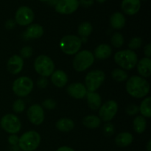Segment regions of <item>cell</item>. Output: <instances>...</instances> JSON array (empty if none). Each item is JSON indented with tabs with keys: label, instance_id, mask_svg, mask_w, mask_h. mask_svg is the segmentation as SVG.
Here are the masks:
<instances>
[{
	"label": "cell",
	"instance_id": "60d3db41",
	"mask_svg": "<svg viewBox=\"0 0 151 151\" xmlns=\"http://www.w3.org/2000/svg\"><path fill=\"white\" fill-rule=\"evenodd\" d=\"M144 53L145 55L146 58H150L151 55V44H148L145 47L144 49Z\"/></svg>",
	"mask_w": 151,
	"mask_h": 151
},
{
	"label": "cell",
	"instance_id": "d6986e66",
	"mask_svg": "<svg viewBox=\"0 0 151 151\" xmlns=\"http://www.w3.org/2000/svg\"><path fill=\"white\" fill-rule=\"evenodd\" d=\"M86 100L88 106L91 110H97L102 105V98L98 93L95 91H87Z\"/></svg>",
	"mask_w": 151,
	"mask_h": 151
},
{
	"label": "cell",
	"instance_id": "74e56055",
	"mask_svg": "<svg viewBox=\"0 0 151 151\" xmlns=\"http://www.w3.org/2000/svg\"><path fill=\"white\" fill-rule=\"evenodd\" d=\"M47 84H48V81L45 78L42 77L41 78H40L38 81V86L41 88H44L47 87Z\"/></svg>",
	"mask_w": 151,
	"mask_h": 151
},
{
	"label": "cell",
	"instance_id": "ac0fdd59",
	"mask_svg": "<svg viewBox=\"0 0 151 151\" xmlns=\"http://www.w3.org/2000/svg\"><path fill=\"white\" fill-rule=\"evenodd\" d=\"M51 81L58 88H63L67 84L68 76L63 70L58 69L51 75Z\"/></svg>",
	"mask_w": 151,
	"mask_h": 151
},
{
	"label": "cell",
	"instance_id": "d590c367",
	"mask_svg": "<svg viewBox=\"0 0 151 151\" xmlns=\"http://www.w3.org/2000/svg\"><path fill=\"white\" fill-rule=\"evenodd\" d=\"M103 131H104V134L106 135L111 136L114 133V127L112 124L106 123L103 127Z\"/></svg>",
	"mask_w": 151,
	"mask_h": 151
},
{
	"label": "cell",
	"instance_id": "f1b7e54d",
	"mask_svg": "<svg viewBox=\"0 0 151 151\" xmlns=\"http://www.w3.org/2000/svg\"><path fill=\"white\" fill-rule=\"evenodd\" d=\"M111 76L114 81L117 82H123L128 80V75L122 69H114L111 72Z\"/></svg>",
	"mask_w": 151,
	"mask_h": 151
},
{
	"label": "cell",
	"instance_id": "8fae6325",
	"mask_svg": "<svg viewBox=\"0 0 151 151\" xmlns=\"http://www.w3.org/2000/svg\"><path fill=\"white\" fill-rule=\"evenodd\" d=\"M34 20V13L31 8L27 6H22L16 11L15 22L21 26H27Z\"/></svg>",
	"mask_w": 151,
	"mask_h": 151
},
{
	"label": "cell",
	"instance_id": "bcb514c9",
	"mask_svg": "<svg viewBox=\"0 0 151 151\" xmlns=\"http://www.w3.org/2000/svg\"><path fill=\"white\" fill-rule=\"evenodd\" d=\"M40 1H47L48 0H40Z\"/></svg>",
	"mask_w": 151,
	"mask_h": 151
},
{
	"label": "cell",
	"instance_id": "d6a6232c",
	"mask_svg": "<svg viewBox=\"0 0 151 151\" xmlns=\"http://www.w3.org/2000/svg\"><path fill=\"white\" fill-rule=\"evenodd\" d=\"M32 52H33V50L32 47L29 46H25L23 48H22L20 51L21 57L22 58H29L32 55Z\"/></svg>",
	"mask_w": 151,
	"mask_h": 151
},
{
	"label": "cell",
	"instance_id": "f35d334b",
	"mask_svg": "<svg viewBox=\"0 0 151 151\" xmlns=\"http://www.w3.org/2000/svg\"><path fill=\"white\" fill-rule=\"evenodd\" d=\"M79 4L84 7H89L94 4V0H80Z\"/></svg>",
	"mask_w": 151,
	"mask_h": 151
},
{
	"label": "cell",
	"instance_id": "44dd1931",
	"mask_svg": "<svg viewBox=\"0 0 151 151\" xmlns=\"http://www.w3.org/2000/svg\"><path fill=\"white\" fill-rule=\"evenodd\" d=\"M44 35V28L38 24H30L24 32V35L27 38H39Z\"/></svg>",
	"mask_w": 151,
	"mask_h": 151
},
{
	"label": "cell",
	"instance_id": "4fadbf2b",
	"mask_svg": "<svg viewBox=\"0 0 151 151\" xmlns=\"http://www.w3.org/2000/svg\"><path fill=\"white\" fill-rule=\"evenodd\" d=\"M79 5V0H59L55 7L58 13L68 15L76 11Z\"/></svg>",
	"mask_w": 151,
	"mask_h": 151
},
{
	"label": "cell",
	"instance_id": "b9f144b4",
	"mask_svg": "<svg viewBox=\"0 0 151 151\" xmlns=\"http://www.w3.org/2000/svg\"><path fill=\"white\" fill-rule=\"evenodd\" d=\"M56 151H75V150L70 147H68V146H63V147H60L59 148H58Z\"/></svg>",
	"mask_w": 151,
	"mask_h": 151
},
{
	"label": "cell",
	"instance_id": "ffe728a7",
	"mask_svg": "<svg viewBox=\"0 0 151 151\" xmlns=\"http://www.w3.org/2000/svg\"><path fill=\"white\" fill-rule=\"evenodd\" d=\"M112 53V49L107 44H102L97 46L94 50V58L99 60H106L109 58Z\"/></svg>",
	"mask_w": 151,
	"mask_h": 151
},
{
	"label": "cell",
	"instance_id": "2e32d148",
	"mask_svg": "<svg viewBox=\"0 0 151 151\" xmlns=\"http://www.w3.org/2000/svg\"><path fill=\"white\" fill-rule=\"evenodd\" d=\"M141 7L140 0H123L121 4L122 11L127 15L133 16L138 13Z\"/></svg>",
	"mask_w": 151,
	"mask_h": 151
},
{
	"label": "cell",
	"instance_id": "8d00e7d4",
	"mask_svg": "<svg viewBox=\"0 0 151 151\" xmlns=\"http://www.w3.org/2000/svg\"><path fill=\"white\" fill-rule=\"evenodd\" d=\"M19 137L17 135H16V134H11L8 137V142L11 145H16L19 143Z\"/></svg>",
	"mask_w": 151,
	"mask_h": 151
},
{
	"label": "cell",
	"instance_id": "d4e9b609",
	"mask_svg": "<svg viewBox=\"0 0 151 151\" xmlns=\"http://www.w3.org/2000/svg\"><path fill=\"white\" fill-rule=\"evenodd\" d=\"M101 124V119L95 115H88L83 119V125L89 129H95Z\"/></svg>",
	"mask_w": 151,
	"mask_h": 151
},
{
	"label": "cell",
	"instance_id": "f6af8a7d",
	"mask_svg": "<svg viewBox=\"0 0 151 151\" xmlns=\"http://www.w3.org/2000/svg\"><path fill=\"white\" fill-rule=\"evenodd\" d=\"M97 1H98L99 3H103L106 1V0H96Z\"/></svg>",
	"mask_w": 151,
	"mask_h": 151
},
{
	"label": "cell",
	"instance_id": "7c38bea8",
	"mask_svg": "<svg viewBox=\"0 0 151 151\" xmlns=\"http://www.w3.org/2000/svg\"><path fill=\"white\" fill-rule=\"evenodd\" d=\"M27 117L29 122L35 125H39L44 120V111L42 106L34 104L29 106L27 110Z\"/></svg>",
	"mask_w": 151,
	"mask_h": 151
},
{
	"label": "cell",
	"instance_id": "ba28073f",
	"mask_svg": "<svg viewBox=\"0 0 151 151\" xmlns=\"http://www.w3.org/2000/svg\"><path fill=\"white\" fill-rule=\"evenodd\" d=\"M106 75L104 72L99 69L88 72L85 78V87L87 91H95L104 82Z\"/></svg>",
	"mask_w": 151,
	"mask_h": 151
},
{
	"label": "cell",
	"instance_id": "6da1fadb",
	"mask_svg": "<svg viewBox=\"0 0 151 151\" xmlns=\"http://www.w3.org/2000/svg\"><path fill=\"white\" fill-rule=\"evenodd\" d=\"M126 91L131 97L143 98L150 91V84L144 78L140 76H131L126 82Z\"/></svg>",
	"mask_w": 151,
	"mask_h": 151
},
{
	"label": "cell",
	"instance_id": "ee69618b",
	"mask_svg": "<svg viewBox=\"0 0 151 151\" xmlns=\"http://www.w3.org/2000/svg\"><path fill=\"white\" fill-rule=\"evenodd\" d=\"M146 148H147V151H151V140L148 141L147 145H146Z\"/></svg>",
	"mask_w": 151,
	"mask_h": 151
},
{
	"label": "cell",
	"instance_id": "9a60e30c",
	"mask_svg": "<svg viewBox=\"0 0 151 151\" xmlns=\"http://www.w3.org/2000/svg\"><path fill=\"white\" fill-rule=\"evenodd\" d=\"M69 95L75 99H83L86 97L87 90L85 85L81 83H74L70 84L66 88Z\"/></svg>",
	"mask_w": 151,
	"mask_h": 151
},
{
	"label": "cell",
	"instance_id": "83f0119b",
	"mask_svg": "<svg viewBox=\"0 0 151 151\" xmlns=\"http://www.w3.org/2000/svg\"><path fill=\"white\" fill-rule=\"evenodd\" d=\"M93 30V27L91 23L88 22H85L81 23L79 25L78 29V35L81 38H87L91 35Z\"/></svg>",
	"mask_w": 151,
	"mask_h": 151
},
{
	"label": "cell",
	"instance_id": "8992f818",
	"mask_svg": "<svg viewBox=\"0 0 151 151\" xmlns=\"http://www.w3.org/2000/svg\"><path fill=\"white\" fill-rule=\"evenodd\" d=\"M35 72L44 78L51 76L55 71V64L50 57L44 55L38 56L34 61Z\"/></svg>",
	"mask_w": 151,
	"mask_h": 151
},
{
	"label": "cell",
	"instance_id": "603a6c76",
	"mask_svg": "<svg viewBox=\"0 0 151 151\" xmlns=\"http://www.w3.org/2000/svg\"><path fill=\"white\" fill-rule=\"evenodd\" d=\"M125 18L123 14H122L119 12L113 13L110 18V24L111 26L116 29H121L124 27L125 24Z\"/></svg>",
	"mask_w": 151,
	"mask_h": 151
},
{
	"label": "cell",
	"instance_id": "30bf717a",
	"mask_svg": "<svg viewBox=\"0 0 151 151\" xmlns=\"http://www.w3.org/2000/svg\"><path fill=\"white\" fill-rule=\"evenodd\" d=\"M118 111V105L114 100H109L101 105L99 109V117L104 122H109L115 116Z\"/></svg>",
	"mask_w": 151,
	"mask_h": 151
},
{
	"label": "cell",
	"instance_id": "7bdbcfd3",
	"mask_svg": "<svg viewBox=\"0 0 151 151\" xmlns=\"http://www.w3.org/2000/svg\"><path fill=\"white\" fill-rule=\"evenodd\" d=\"M58 1L59 0H48L47 2H48V4H50V5L55 6L56 4H57V3L58 2Z\"/></svg>",
	"mask_w": 151,
	"mask_h": 151
},
{
	"label": "cell",
	"instance_id": "e575fe53",
	"mask_svg": "<svg viewBox=\"0 0 151 151\" xmlns=\"http://www.w3.org/2000/svg\"><path fill=\"white\" fill-rule=\"evenodd\" d=\"M42 106L47 109H53L55 108L56 103L52 99H47L42 103Z\"/></svg>",
	"mask_w": 151,
	"mask_h": 151
},
{
	"label": "cell",
	"instance_id": "7a4b0ae2",
	"mask_svg": "<svg viewBox=\"0 0 151 151\" xmlns=\"http://www.w3.org/2000/svg\"><path fill=\"white\" fill-rule=\"evenodd\" d=\"M114 61L122 69L131 70L137 66L138 56L134 50H120L114 55Z\"/></svg>",
	"mask_w": 151,
	"mask_h": 151
},
{
	"label": "cell",
	"instance_id": "e0dca14e",
	"mask_svg": "<svg viewBox=\"0 0 151 151\" xmlns=\"http://www.w3.org/2000/svg\"><path fill=\"white\" fill-rule=\"evenodd\" d=\"M137 72L142 78H149L151 75V60L149 58H143L137 62Z\"/></svg>",
	"mask_w": 151,
	"mask_h": 151
},
{
	"label": "cell",
	"instance_id": "cb8c5ba5",
	"mask_svg": "<svg viewBox=\"0 0 151 151\" xmlns=\"http://www.w3.org/2000/svg\"><path fill=\"white\" fill-rule=\"evenodd\" d=\"M55 126L57 129L61 132H69L74 129L75 122L68 118H62L56 122Z\"/></svg>",
	"mask_w": 151,
	"mask_h": 151
},
{
	"label": "cell",
	"instance_id": "f546056e",
	"mask_svg": "<svg viewBox=\"0 0 151 151\" xmlns=\"http://www.w3.org/2000/svg\"><path fill=\"white\" fill-rule=\"evenodd\" d=\"M111 44L116 48H120L124 44V37L119 32H115L111 38Z\"/></svg>",
	"mask_w": 151,
	"mask_h": 151
},
{
	"label": "cell",
	"instance_id": "52a82bcc",
	"mask_svg": "<svg viewBox=\"0 0 151 151\" xmlns=\"http://www.w3.org/2000/svg\"><path fill=\"white\" fill-rule=\"evenodd\" d=\"M33 86V81L30 78L26 76L20 77L13 82V91L18 97H24L32 92Z\"/></svg>",
	"mask_w": 151,
	"mask_h": 151
},
{
	"label": "cell",
	"instance_id": "ab89813d",
	"mask_svg": "<svg viewBox=\"0 0 151 151\" xmlns=\"http://www.w3.org/2000/svg\"><path fill=\"white\" fill-rule=\"evenodd\" d=\"M15 25H16V22L13 19H9L6 22L5 27L7 29H12L14 28Z\"/></svg>",
	"mask_w": 151,
	"mask_h": 151
},
{
	"label": "cell",
	"instance_id": "9c48e42d",
	"mask_svg": "<svg viewBox=\"0 0 151 151\" xmlns=\"http://www.w3.org/2000/svg\"><path fill=\"white\" fill-rule=\"evenodd\" d=\"M1 128L10 134H16L20 131L22 128V122L16 115L8 114L1 117L0 120Z\"/></svg>",
	"mask_w": 151,
	"mask_h": 151
},
{
	"label": "cell",
	"instance_id": "3957f363",
	"mask_svg": "<svg viewBox=\"0 0 151 151\" xmlns=\"http://www.w3.org/2000/svg\"><path fill=\"white\" fill-rule=\"evenodd\" d=\"M41 143V136L35 131H29L22 135L19 139V147L23 151H34Z\"/></svg>",
	"mask_w": 151,
	"mask_h": 151
},
{
	"label": "cell",
	"instance_id": "5bb4252c",
	"mask_svg": "<svg viewBox=\"0 0 151 151\" xmlns=\"http://www.w3.org/2000/svg\"><path fill=\"white\" fill-rule=\"evenodd\" d=\"M24 67V60L21 56L15 55L8 59L7 69L10 74L17 75L20 73Z\"/></svg>",
	"mask_w": 151,
	"mask_h": 151
},
{
	"label": "cell",
	"instance_id": "484cf974",
	"mask_svg": "<svg viewBox=\"0 0 151 151\" xmlns=\"http://www.w3.org/2000/svg\"><path fill=\"white\" fill-rule=\"evenodd\" d=\"M139 108L142 116L145 118H150L151 116V97H145Z\"/></svg>",
	"mask_w": 151,
	"mask_h": 151
},
{
	"label": "cell",
	"instance_id": "4316f807",
	"mask_svg": "<svg viewBox=\"0 0 151 151\" xmlns=\"http://www.w3.org/2000/svg\"><path fill=\"white\" fill-rule=\"evenodd\" d=\"M147 121L142 116H137L134 119V129L137 134H142L146 129Z\"/></svg>",
	"mask_w": 151,
	"mask_h": 151
},
{
	"label": "cell",
	"instance_id": "277c9868",
	"mask_svg": "<svg viewBox=\"0 0 151 151\" xmlns=\"http://www.w3.org/2000/svg\"><path fill=\"white\" fill-rule=\"evenodd\" d=\"M81 38L75 35H65L60 41V50L63 53L69 55L77 54L81 50Z\"/></svg>",
	"mask_w": 151,
	"mask_h": 151
},
{
	"label": "cell",
	"instance_id": "1f68e13d",
	"mask_svg": "<svg viewBox=\"0 0 151 151\" xmlns=\"http://www.w3.org/2000/svg\"><path fill=\"white\" fill-rule=\"evenodd\" d=\"M142 45V38H139V37H134L130 41L129 44H128V47L130 48V50H134L140 48Z\"/></svg>",
	"mask_w": 151,
	"mask_h": 151
},
{
	"label": "cell",
	"instance_id": "5b68a950",
	"mask_svg": "<svg viewBox=\"0 0 151 151\" xmlns=\"http://www.w3.org/2000/svg\"><path fill=\"white\" fill-rule=\"evenodd\" d=\"M94 54L89 50H82L75 54L73 60V67L78 72H84L94 62Z\"/></svg>",
	"mask_w": 151,
	"mask_h": 151
},
{
	"label": "cell",
	"instance_id": "4dcf8cb0",
	"mask_svg": "<svg viewBox=\"0 0 151 151\" xmlns=\"http://www.w3.org/2000/svg\"><path fill=\"white\" fill-rule=\"evenodd\" d=\"M25 109V103L22 99H18L13 103V110L16 113H22Z\"/></svg>",
	"mask_w": 151,
	"mask_h": 151
},
{
	"label": "cell",
	"instance_id": "7402d4cb",
	"mask_svg": "<svg viewBox=\"0 0 151 151\" xmlns=\"http://www.w3.org/2000/svg\"><path fill=\"white\" fill-rule=\"evenodd\" d=\"M134 137L131 133L122 132L118 134L115 138V143L120 147H128L133 142Z\"/></svg>",
	"mask_w": 151,
	"mask_h": 151
},
{
	"label": "cell",
	"instance_id": "836d02e7",
	"mask_svg": "<svg viewBox=\"0 0 151 151\" xmlns=\"http://www.w3.org/2000/svg\"><path fill=\"white\" fill-rule=\"evenodd\" d=\"M139 111V108L138 106H137V105L135 104L130 105V106H128L126 109L127 114H128L131 115V116L137 114Z\"/></svg>",
	"mask_w": 151,
	"mask_h": 151
}]
</instances>
